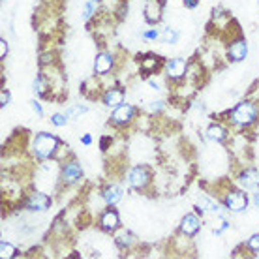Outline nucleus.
<instances>
[{
  "label": "nucleus",
  "instance_id": "1",
  "mask_svg": "<svg viewBox=\"0 0 259 259\" xmlns=\"http://www.w3.org/2000/svg\"><path fill=\"white\" fill-rule=\"evenodd\" d=\"M57 145H59V139L53 136V134H46V132H41L36 136L34 139V154L38 156L39 160H46L49 156L55 154V150H57Z\"/></svg>",
  "mask_w": 259,
  "mask_h": 259
},
{
  "label": "nucleus",
  "instance_id": "2",
  "mask_svg": "<svg viewBox=\"0 0 259 259\" xmlns=\"http://www.w3.org/2000/svg\"><path fill=\"white\" fill-rule=\"evenodd\" d=\"M259 115V107L252 102H242V104L237 105V109L233 111V118L235 124H239V126H248V124H252Z\"/></svg>",
  "mask_w": 259,
  "mask_h": 259
},
{
  "label": "nucleus",
  "instance_id": "3",
  "mask_svg": "<svg viewBox=\"0 0 259 259\" xmlns=\"http://www.w3.org/2000/svg\"><path fill=\"white\" fill-rule=\"evenodd\" d=\"M128 181L134 188H139V190L145 188V186L149 184V171H147V167H141V165L134 167L130 171Z\"/></svg>",
  "mask_w": 259,
  "mask_h": 259
},
{
  "label": "nucleus",
  "instance_id": "4",
  "mask_svg": "<svg viewBox=\"0 0 259 259\" xmlns=\"http://www.w3.org/2000/svg\"><path fill=\"white\" fill-rule=\"evenodd\" d=\"M248 205V197L244 194H240V192H231V194H227L226 197V207L229 210H235V212H240V210H244Z\"/></svg>",
  "mask_w": 259,
  "mask_h": 259
},
{
  "label": "nucleus",
  "instance_id": "5",
  "mask_svg": "<svg viewBox=\"0 0 259 259\" xmlns=\"http://www.w3.org/2000/svg\"><path fill=\"white\" fill-rule=\"evenodd\" d=\"M227 55H229V59L233 60V62H239V60H244L248 55V46L244 39H237V41H233L231 44V47H229V51H227Z\"/></svg>",
  "mask_w": 259,
  "mask_h": 259
},
{
  "label": "nucleus",
  "instance_id": "6",
  "mask_svg": "<svg viewBox=\"0 0 259 259\" xmlns=\"http://www.w3.org/2000/svg\"><path fill=\"white\" fill-rule=\"evenodd\" d=\"M49 205H51V199L44 194H32L28 197V201H26V208L28 210H39V212L49 208Z\"/></svg>",
  "mask_w": 259,
  "mask_h": 259
},
{
  "label": "nucleus",
  "instance_id": "7",
  "mask_svg": "<svg viewBox=\"0 0 259 259\" xmlns=\"http://www.w3.org/2000/svg\"><path fill=\"white\" fill-rule=\"evenodd\" d=\"M199 227H201V222L195 214H186V216L182 218V233L184 235L194 237V235L199 231Z\"/></svg>",
  "mask_w": 259,
  "mask_h": 259
},
{
  "label": "nucleus",
  "instance_id": "8",
  "mask_svg": "<svg viewBox=\"0 0 259 259\" xmlns=\"http://www.w3.org/2000/svg\"><path fill=\"white\" fill-rule=\"evenodd\" d=\"M81 175H83L81 165H79L77 162H70L64 167V171H62V181H64L66 184H71V182L79 181V179H81Z\"/></svg>",
  "mask_w": 259,
  "mask_h": 259
},
{
  "label": "nucleus",
  "instance_id": "9",
  "mask_svg": "<svg viewBox=\"0 0 259 259\" xmlns=\"http://www.w3.org/2000/svg\"><path fill=\"white\" fill-rule=\"evenodd\" d=\"M167 75L171 79H181L186 73V62L182 59H171L167 62Z\"/></svg>",
  "mask_w": 259,
  "mask_h": 259
},
{
  "label": "nucleus",
  "instance_id": "10",
  "mask_svg": "<svg viewBox=\"0 0 259 259\" xmlns=\"http://www.w3.org/2000/svg\"><path fill=\"white\" fill-rule=\"evenodd\" d=\"M134 117V107L128 104H120L113 113V122L117 124H126L130 122V118Z\"/></svg>",
  "mask_w": 259,
  "mask_h": 259
},
{
  "label": "nucleus",
  "instance_id": "11",
  "mask_svg": "<svg viewBox=\"0 0 259 259\" xmlns=\"http://www.w3.org/2000/svg\"><path fill=\"white\" fill-rule=\"evenodd\" d=\"M240 186L246 190H255L259 186V173L253 169H248L240 175Z\"/></svg>",
  "mask_w": 259,
  "mask_h": 259
},
{
  "label": "nucleus",
  "instance_id": "12",
  "mask_svg": "<svg viewBox=\"0 0 259 259\" xmlns=\"http://www.w3.org/2000/svg\"><path fill=\"white\" fill-rule=\"evenodd\" d=\"M100 224H102V229H105V231H115L118 227V214L115 210H105L100 218Z\"/></svg>",
  "mask_w": 259,
  "mask_h": 259
},
{
  "label": "nucleus",
  "instance_id": "13",
  "mask_svg": "<svg viewBox=\"0 0 259 259\" xmlns=\"http://www.w3.org/2000/svg\"><path fill=\"white\" fill-rule=\"evenodd\" d=\"M111 66H113V59H111V55L107 53H100L96 57V62H94V71L100 73V75H104L107 71L111 70Z\"/></svg>",
  "mask_w": 259,
  "mask_h": 259
},
{
  "label": "nucleus",
  "instance_id": "14",
  "mask_svg": "<svg viewBox=\"0 0 259 259\" xmlns=\"http://www.w3.org/2000/svg\"><path fill=\"white\" fill-rule=\"evenodd\" d=\"M160 13H162V6L156 0H149V4L145 6V17H147V21L149 23H158L160 17H162Z\"/></svg>",
  "mask_w": 259,
  "mask_h": 259
},
{
  "label": "nucleus",
  "instance_id": "15",
  "mask_svg": "<svg viewBox=\"0 0 259 259\" xmlns=\"http://www.w3.org/2000/svg\"><path fill=\"white\" fill-rule=\"evenodd\" d=\"M122 100H124L122 91H115V89H111V91L105 92L104 104L109 105V107H118V105L122 104Z\"/></svg>",
  "mask_w": 259,
  "mask_h": 259
},
{
  "label": "nucleus",
  "instance_id": "16",
  "mask_svg": "<svg viewBox=\"0 0 259 259\" xmlns=\"http://www.w3.org/2000/svg\"><path fill=\"white\" fill-rule=\"evenodd\" d=\"M120 197H122V190L118 188V186H107L104 190V199L109 205H115L117 201H120Z\"/></svg>",
  "mask_w": 259,
  "mask_h": 259
},
{
  "label": "nucleus",
  "instance_id": "17",
  "mask_svg": "<svg viewBox=\"0 0 259 259\" xmlns=\"http://www.w3.org/2000/svg\"><path fill=\"white\" fill-rule=\"evenodd\" d=\"M224 137H226V130L222 128V126H210V128L207 130V139H208V141L220 143Z\"/></svg>",
  "mask_w": 259,
  "mask_h": 259
},
{
  "label": "nucleus",
  "instance_id": "18",
  "mask_svg": "<svg viewBox=\"0 0 259 259\" xmlns=\"http://www.w3.org/2000/svg\"><path fill=\"white\" fill-rule=\"evenodd\" d=\"M162 39L163 44H177L179 41V32H177L175 28H163Z\"/></svg>",
  "mask_w": 259,
  "mask_h": 259
},
{
  "label": "nucleus",
  "instance_id": "19",
  "mask_svg": "<svg viewBox=\"0 0 259 259\" xmlns=\"http://www.w3.org/2000/svg\"><path fill=\"white\" fill-rule=\"evenodd\" d=\"M0 252H2L0 255H2L4 259L13 257V255H15V248H13L10 242H4V240H2V244H0Z\"/></svg>",
  "mask_w": 259,
  "mask_h": 259
},
{
  "label": "nucleus",
  "instance_id": "20",
  "mask_svg": "<svg viewBox=\"0 0 259 259\" xmlns=\"http://www.w3.org/2000/svg\"><path fill=\"white\" fill-rule=\"evenodd\" d=\"M132 242H134V237H132V235L130 233H120L117 237V244L120 248H124V246H130V244H132Z\"/></svg>",
  "mask_w": 259,
  "mask_h": 259
},
{
  "label": "nucleus",
  "instance_id": "21",
  "mask_svg": "<svg viewBox=\"0 0 259 259\" xmlns=\"http://www.w3.org/2000/svg\"><path fill=\"white\" fill-rule=\"evenodd\" d=\"M87 107L84 105H73V107H70V109L66 111V117L68 118H73L75 115H81V113H87Z\"/></svg>",
  "mask_w": 259,
  "mask_h": 259
},
{
  "label": "nucleus",
  "instance_id": "22",
  "mask_svg": "<svg viewBox=\"0 0 259 259\" xmlns=\"http://www.w3.org/2000/svg\"><path fill=\"white\" fill-rule=\"evenodd\" d=\"M199 205L203 208H207V210H212V212H218V205L212 203V201L208 199V197H201L199 199Z\"/></svg>",
  "mask_w": 259,
  "mask_h": 259
},
{
  "label": "nucleus",
  "instance_id": "23",
  "mask_svg": "<svg viewBox=\"0 0 259 259\" xmlns=\"http://www.w3.org/2000/svg\"><path fill=\"white\" fill-rule=\"evenodd\" d=\"M94 8H96V2H94V0H89V2H87V6H84V10H83L84 19H89L92 13H94Z\"/></svg>",
  "mask_w": 259,
  "mask_h": 259
},
{
  "label": "nucleus",
  "instance_id": "24",
  "mask_svg": "<svg viewBox=\"0 0 259 259\" xmlns=\"http://www.w3.org/2000/svg\"><path fill=\"white\" fill-rule=\"evenodd\" d=\"M66 120H68V117H66V113H64V115H60V113H57V115H53V118H51V122L55 124V126H64Z\"/></svg>",
  "mask_w": 259,
  "mask_h": 259
},
{
  "label": "nucleus",
  "instance_id": "25",
  "mask_svg": "<svg viewBox=\"0 0 259 259\" xmlns=\"http://www.w3.org/2000/svg\"><path fill=\"white\" fill-rule=\"evenodd\" d=\"M248 248H250V250H253V252H259V233L253 235L252 239L248 240Z\"/></svg>",
  "mask_w": 259,
  "mask_h": 259
},
{
  "label": "nucleus",
  "instance_id": "26",
  "mask_svg": "<svg viewBox=\"0 0 259 259\" xmlns=\"http://www.w3.org/2000/svg\"><path fill=\"white\" fill-rule=\"evenodd\" d=\"M34 91L38 92V94H44L46 92V83H44V79L38 77L36 81H34Z\"/></svg>",
  "mask_w": 259,
  "mask_h": 259
},
{
  "label": "nucleus",
  "instance_id": "27",
  "mask_svg": "<svg viewBox=\"0 0 259 259\" xmlns=\"http://www.w3.org/2000/svg\"><path fill=\"white\" fill-rule=\"evenodd\" d=\"M141 68L145 71H152L156 68V59H150V60H145V62H141Z\"/></svg>",
  "mask_w": 259,
  "mask_h": 259
},
{
  "label": "nucleus",
  "instance_id": "28",
  "mask_svg": "<svg viewBox=\"0 0 259 259\" xmlns=\"http://www.w3.org/2000/svg\"><path fill=\"white\" fill-rule=\"evenodd\" d=\"M143 38H145V39H156V38H158V30H156V28H152V30H147V32L143 34Z\"/></svg>",
  "mask_w": 259,
  "mask_h": 259
},
{
  "label": "nucleus",
  "instance_id": "29",
  "mask_svg": "<svg viewBox=\"0 0 259 259\" xmlns=\"http://www.w3.org/2000/svg\"><path fill=\"white\" fill-rule=\"evenodd\" d=\"M0 102H2V105L6 107L8 102H10V92H8V91H2V96H0Z\"/></svg>",
  "mask_w": 259,
  "mask_h": 259
},
{
  "label": "nucleus",
  "instance_id": "30",
  "mask_svg": "<svg viewBox=\"0 0 259 259\" xmlns=\"http://www.w3.org/2000/svg\"><path fill=\"white\" fill-rule=\"evenodd\" d=\"M226 227H227V222H224V220H222V222H218V227H214V233H216V235H218V233H222V231H224V229H226Z\"/></svg>",
  "mask_w": 259,
  "mask_h": 259
},
{
  "label": "nucleus",
  "instance_id": "31",
  "mask_svg": "<svg viewBox=\"0 0 259 259\" xmlns=\"http://www.w3.org/2000/svg\"><path fill=\"white\" fill-rule=\"evenodd\" d=\"M6 51H8V46H6V41L2 39V41H0V59L6 57Z\"/></svg>",
  "mask_w": 259,
  "mask_h": 259
},
{
  "label": "nucleus",
  "instance_id": "32",
  "mask_svg": "<svg viewBox=\"0 0 259 259\" xmlns=\"http://www.w3.org/2000/svg\"><path fill=\"white\" fill-rule=\"evenodd\" d=\"M32 109L36 111V113H38L39 117H41V115H44V111H41V105H39L38 102H36V100H34V102H32Z\"/></svg>",
  "mask_w": 259,
  "mask_h": 259
},
{
  "label": "nucleus",
  "instance_id": "33",
  "mask_svg": "<svg viewBox=\"0 0 259 259\" xmlns=\"http://www.w3.org/2000/svg\"><path fill=\"white\" fill-rule=\"evenodd\" d=\"M150 109H152V111H160V109H162V102H154Z\"/></svg>",
  "mask_w": 259,
  "mask_h": 259
},
{
  "label": "nucleus",
  "instance_id": "34",
  "mask_svg": "<svg viewBox=\"0 0 259 259\" xmlns=\"http://www.w3.org/2000/svg\"><path fill=\"white\" fill-rule=\"evenodd\" d=\"M186 6H188V8H195V6H197V0H186Z\"/></svg>",
  "mask_w": 259,
  "mask_h": 259
},
{
  "label": "nucleus",
  "instance_id": "35",
  "mask_svg": "<svg viewBox=\"0 0 259 259\" xmlns=\"http://www.w3.org/2000/svg\"><path fill=\"white\" fill-rule=\"evenodd\" d=\"M83 143H84V145H91V143H92V137L91 136H84L83 137Z\"/></svg>",
  "mask_w": 259,
  "mask_h": 259
},
{
  "label": "nucleus",
  "instance_id": "36",
  "mask_svg": "<svg viewBox=\"0 0 259 259\" xmlns=\"http://www.w3.org/2000/svg\"><path fill=\"white\" fill-rule=\"evenodd\" d=\"M253 203H255V207L259 208V192H255V195H253Z\"/></svg>",
  "mask_w": 259,
  "mask_h": 259
},
{
  "label": "nucleus",
  "instance_id": "37",
  "mask_svg": "<svg viewBox=\"0 0 259 259\" xmlns=\"http://www.w3.org/2000/svg\"><path fill=\"white\" fill-rule=\"evenodd\" d=\"M94 2H98V0H94Z\"/></svg>",
  "mask_w": 259,
  "mask_h": 259
}]
</instances>
